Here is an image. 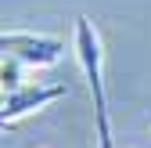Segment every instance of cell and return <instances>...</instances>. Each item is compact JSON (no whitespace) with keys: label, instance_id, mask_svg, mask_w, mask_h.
I'll list each match as a JSON object with an SVG mask.
<instances>
[{"label":"cell","instance_id":"6da1fadb","mask_svg":"<svg viewBox=\"0 0 151 148\" xmlns=\"http://www.w3.org/2000/svg\"><path fill=\"white\" fill-rule=\"evenodd\" d=\"M76 58L86 76V87L93 94V126H97V148H115L111 141V116H108V98H104V80H101V40L97 29L86 15L76 18Z\"/></svg>","mask_w":151,"mask_h":148},{"label":"cell","instance_id":"7a4b0ae2","mask_svg":"<svg viewBox=\"0 0 151 148\" xmlns=\"http://www.w3.org/2000/svg\"><path fill=\"white\" fill-rule=\"evenodd\" d=\"M0 47L4 54H14L22 65L29 69H47L54 65L65 54V40L61 36H47V33H22V29H11L0 36Z\"/></svg>","mask_w":151,"mask_h":148},{"label":"cell","instance_id":"3957f363","mask_svg":"<svg viewBox=\"0 0 151 148\" xmlns=\"http://www.w3.org/2000/svg\"><path fill=\"white\" fill-rule=\"evenodd\" d=\"M68 94V87L65 83H43V80H25L22 87H14L4 94V101H0V119L4 123H14V119H22L29 112H36V108H43L50 101H58Z\"/></svg>","mask_w":151,"mask_h":148},{"label":"cell","instance_id":"277c9868","mask_svg":"<svg viewBox=\"0 0 151 148\" xmlns=\"http://www.w3.org/2000/svg\"><path fill=\"white\" fill-rule=\"evenodd\" d=\"M25 69H29V65H22V62L14 58V54H4V65H0V80H4V94L25 83V80H22V76H25Z\"/></svg>","mask_w":151,"mask_h":148}]
</instances>
